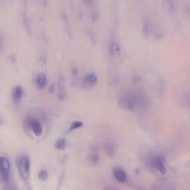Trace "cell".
Instances as JSON below:
<instances>
[{
	"instance_id": "ba28073f",
	"label": "cell",
	"mask_w": 190,
	"mask_h": 190,
	"mask_svg": "<svg viewBox=\"0 0 190 190\" xmlns=\"http://www.w3.org/2000/svg\"><path fill=\"white\" fill-rule=\"evenodd\" d=\"M36 84L39 90L43 89L47 85V78L44 73L41 72L38 74L36 79Z\"/></svg>"
},
{
	"instance_id": "44dd1931",
	"label": "cell",
	"mask_w": 190,
	"mask_h": 190,
	"mask_svg": "<svg viewBox=\"0 0 190 190\" xmlns=\"http://www.w3.org/2000/svg\"><path fill=\"white\" fill-rule=\"evenodd\" d=\"M92 18L93 19V20L95 21L98 18V15L96 13H94L92 15Z\"/></svg>"
},
{
	"instance_id": "d6986e66",
	"label": "cell",
	"mask_w": 190,
	"mask_h": 190,
	"mask_svg": "<svg viewBox=\"0 0 190 190\" xmlns=\"http://www.w3.org/2000/svg\"><path fill=\"white\" fill-rule=\"evenodd\" d=\"M55 89V86L54 84H52L50 86L49 89V93H53Z\"/></svg>"
},
{
	"instance_id": "8fae6325",
	"label": "cell",
	"mask_w": 190,
	"mask_h": 190,
	"mask_svg": "<svg viewBox=\"0 0 190 190\" xmlns=\"http://www.w3.org/2000/svg\"><path fill=\"white\" fill-rule=\"evenodd\" d=\"M121 47L118 42L115 40L112 41L110 47L111 54L113 56L118 55L121 53Z\"/></svg>"
},
{
	"instance_id": "603a6c76",
	"label": "cell",
	"mask_w": 190,
	"mask_h": 190,
	"mask_svg": "<svg viewBox=\"0 0 190 190\" xmlns=\"http://www.w3.org/2000/svg\"><path fill=\"white\" fill-rule=\"evenodd\" d=\"M3 119H2L1 118V117H0V125H3Z\"/></svg>"
},
{
	"instance_id": "ffe728a7",
	"label": "cell",
	"mask_w": 190,
	"mask_h": 190,
	"mask_svg": "<svg viewBox=\"0 0 190 190\" xmlns=\"http://www.w3.org/2000/svg\"><path fill=\"white\" fill-rule=\"evenodd\" d=\"M72 72L73 75H77L78 73V69L76 67H74L72 68Z\"/></svg>"
},
{
	"instance_id": "e0dca14e",
	"label": "cell",
	"mask_w": 190,
	"mask_h": 190,
	"mask_svg": "<svg viewBox=\"0 0 190 190\" xmlns=\"http://www.w3.org/2000/svg\"><path fill=\"white\" fill-rule=\"evenodd\" d=\"M39 177L40 179L43 181L47 179L48 177L47 172L45 170H41L39 172Z\"/></svg>"
},
{
	"instance_id": "2e32d148",
	"label": "cell",
	"mask_w": 190,
	"mask_h": 190,
	"mask_svg": "<svg viewBox=\"0 0 190 190\" xmlns=\"http://www.w3.org/2000/svg\"><path fill=\"white\" fill-rule=\"evenodd\" d=\"M83 125V123L80 121H75L74 122L72 123L70 127H69V130H68V132H70L74 131L75 129H77L79 128L82 127Z\"/></svg>"
},
{
	"instance_id": "6da1fadb",
	"label": "cell",
	"mask_w": 190,
	"mask_h": 190,
	"mask_svg": "<svg viewBox=\"0 0 190 190\" xmlns=\"http://www.w3.org/2000/svg\"><path fill=\"white\" fill-rule=\"evenodd\" d=\"M148 98L145 94L136 91L124 92L118 100L119 106L126 110L140 112L145 110L149 105Z\"/></svg>"
},
{
	"instance_id": "9c48e42d",
	"label": "cell",
	"mask_w": 190,
	"mask_h": 190,
	"mask_svg": "<svg viewBox=\"0 0 190 190\" xmlns=\"http://www.w3.org/2000/svg\"><path fill=\"white\" fill-rule=\"evenodd\" d=\"M23 95V88L19 85L16 86L13 90V98L14 102L16 104L19 103Z\"/></svg>"
},
{
	"instance_id": "9a60e30c",
	"label": "cell",
	"mask_w": 190,
	"mask_h": 190,
	"mask_svg": "<svg viewBox=\"0 0 190 190\" xmlns=\"http://www.w3.org/2000/svg\"><path fill=\"white\" fill-rule=\"evenodd\" d=\"M89 160L90 163L93 165H96L99 162L100 157L97 153H93L89 156Z\"/></svg>"
},
{
	"instance_id": "3957f363",
	"label": "cell",
	"mask_w": 190,
	"mask_h": 190,
	"mask_svg": "<svg viewBox=\"0 0 190 190\" xmlns=\"http://www.w3.org/2000/svg\"><path fill=\"white\" fill-rule=\"evenodd\" d=\"M10 164L8 160L4 157H0V174L2 178L5 181L9 179Z\"/></svg>"
},
{
	"instance_id": "7402d4cb",
	"label": "cell",
	"mask_w": 190,
	"mask_h": 190,
	"mask_svg": "<svg viewBox=\"0 0 190 190\" xmlns=\"http://www.w3.org/2000/svg\"><path fill=\"white\" fill-rule=\"evenodd\" d=\"M104 190H119L107 187V188H105V189H104Z\"/></svg>"
},
{
	"instance_id": "5bb4252c",
	"label": "cell",
	"mask_w": 190,
	"mask_h": 190,
	"mask_svg": "<svg viewBox=\"0 0 190 190\" xmlns=\"http://www.w3.org/2000/svg\"><path fill=\"white\" fill-rule=\"evenodd\" d=\"M34 119L31 117H28L25 119L23 121V126L25 131H28L32 129V125Z\"/></svg>"
},
{
	"instance_id": "8992f818",
	"label": "cell",
	"mask_w": 190,
	"mask_h": 190,
	"mask_svg": "<svg viewBox=\"0 0 190 190\" xmlns=\"http://www.w3.org/2000/svg\"><path fill=\"white\" fill-rule=\"evenodd\" d=\"M114 174L118 181L121 182H125L127 178V176L124 170L120 167H116L113 170Z\"/></svg>"
},
{
	"instance_id": "52a82bcc",
	"label": "cell",
	"mask_w": 190,
	"mask_h": 190,
	"mask_svg": "<svg viewBox=\"0 0 190 190\" xmlns=\"http://www.w3.org/2000/svg\"><path fill=\"white\" fill-rule=\"evenodd\" d=\"M164 162L165 159L162 156H157L155 157V165L163 175H165L166 173Z\"/></svg>"
},
{
	"instance_id": "7a4b0ae2",
	"label": "cell",
	"mask_w": 190,
	"mask_h": 190,
	"mask_svg": "<svg viewBox=\"0 0 190 190\" xmlns=\"http://www.w3.org/2000/svg\"><path fill=\"white\" fill-rule=\"evenodd\" d=\"M17 164L22 178L24 181H27L29 175L30 163L29 159L25 157H19L17 160Z\"/></svg>"
},
{
	"instance_id": "7c38bea8",
	"label": "cell",
	"mask_w": 190,
	"mask_h": 190,
	"mask_svg": "<svg viewBox=\"0 0 190 190\" xmlns=\"http://www.w3.org/2000/svg\"><path fill=\"white\" fill-rule=\"evenodd\" d=\"M104 147L107 155L110 157H113L116 154V148L115 145L112 143H105L104 144Z\"/></svg>"
},
{
	"instance_id": "ac0fdd59",
	"label": "cell",
	"mask_w": 190,
	"mask_h": 190,
	"mask_svg": "<svg viewBox=\"0 0 190 190\" xmlns=\"http://www.w3.org/2000/svg\"><path fill=\"white\" fill-rule=\"evenodd\" d=\"M9 190H18L17 187L14 183H10L9 187Z\"/></svg>"
},
{
	"instance_id": "30bf717a",
	"label": "cell",
	"mask_w": 190,
	"mask_h": 190,
	"mask_svg": "<svg viewBox=\"0 0 190 190\" xmlns=\"http://www.w3.org/2000/svg\"><path fill=\"white\" fill-rule=\"evenodd\" d=\"M31 129L36 136H39L43 133V127L40 122L37 120L34 119L32 123Z\"/></svg>"
},
{
	"instance_id": "5b68a950",
	"label": "cell",
	"mask_w": 190,
	"mask_h": 190,
	"mask_svg": "<svg viewBox=\"0 0 190 190\" xmlns=\"http://www.w3.org/2000/svg\"><path fill=\"white\" fill-rule=\"evenodd\" d=\"M59 92L58 93V98L59 100H63L66 97L67 93L65 88V78L63 75L59 76L58 79Z\"/></svg>"
},
{
	"instance_id": "277c9868",
	"label": "cell",
	"mask_w": 190,
	"mask_h": 190,
	"mask_svg": "<svg viewBox=\"0 0 190 190\" xmlns=\"http://www.w3.org/2000/svg\"><path fill=\"white\" fill-rule=\"evenodd\" d=\"M97 81V76L92 73H89L83 78L82 85L84 88H88L93 87Z\"/></svg>"
},
{
	"instance_id": "4fadbf2b",
	"label": "cell",
	"mask_w": 190,
	"mask_h": 190,
	"mask_svg": "<svg viewBox=\"0 0 190 190\" xmlns=\"http://www.w3.org/2000/svg\"><path fill=\"white\" fill-rule=\"evenodd\" d=\"M66 141L64 139H60L56 142L55 147L58 150H64L66 147Z\"/></svg>"
}]
</instances>
